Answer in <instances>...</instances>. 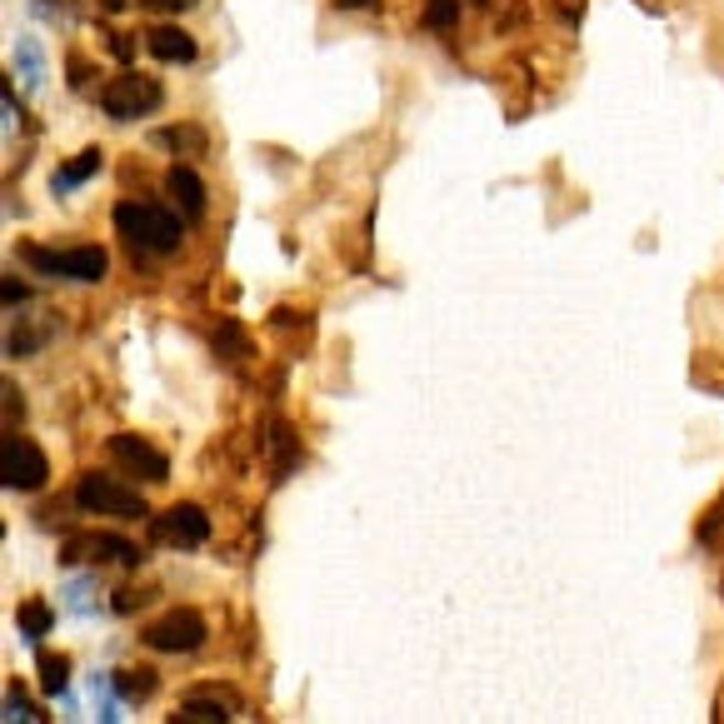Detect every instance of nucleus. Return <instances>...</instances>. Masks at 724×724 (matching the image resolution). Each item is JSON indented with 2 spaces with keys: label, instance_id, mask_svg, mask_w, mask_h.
I'll list each match as a JSON object with an SVG mask.
<instances>
[{
  "label": "nucleus",
  "instance_id": "f257e3e1",
  "mask_svg": "<svg viewBox=\"0 0 724 724\" xmlns=\"http://www.w3.org/2000/svg\"><path fill=\"white\" fill-rule=\"evenodd\" d=\"M116 230L141 250H155V255H171L180 245V220L161 206H141V200H120L116 206Z\"/></svg>",
  "mask_w": 724,
  "mask_h": 724
},
{
  "label": "nucleus",
  "instance_id": "f03ea898",
  "mask_svg": "<svg viewBox=\"0 0 724 724\" xmlns=\"http://www.w3.org/2000/svg\"><path fill=\"white\" fill-rule=\"evenodd\" d=\"M21 260L35 275H51V281H106V271H110V255L100 245H76V250L25 245Z\"/></svg>",
  "mask_w": 724,
  "mask_h": 724
},
{
  "label": "nucleus",
  "instance_id": "7ed1b4c3",
  "mask_svg": "<svg viewBox=\"0 0 724 724\" xmlns=\"http://www.w3.org/2000/svg\"><path fill=\"white\" fill-rule=\"evenodd\" d=\"M76 505L86 515H110V519H145V500L135 495L130 485H120L116 475H80L76 485Z\"/></svg>",
  "mask_w": 724,
  "mask_h": 724
},
{
  "label": "nucleus",
  "instance_id": "20e7f679",
  "mask_svg": "<svg viewBox=\"0 0 724 724\" xmlns=\"http://www.w3.org/2000/svg\"><path fill=\"white\" fill-rule=\"evenodd\" d=\"M165 100L161 80L141 76V70H125V76H116L106 90H100V110H106L110 120H135V116H151L155 106Z\"/></svg>",
  "mask_w": 724,
  "mask_h": 724
},
{
  "label": "nucleus",
  "instance_id": "39448f33",
  "mask_svg": "<svg viewBox=\"0 0 724 724\" xmlns=\"http://www.w3.org/2000/svg\"><path fill=\"white\" fill-rule=\"evenodd\" d=\"M145 645L165 649V655H190V649L206 645V619L195 615V610H171L165 619H155L145 629Z\"/></svg>",
  "mask_w": 724,
  "mask_h": 724
},
{
  "label": "nucleus",
  "instance_id": "423d86ee",
  "mask_svg": "<svg viewBox=\"0 0 724 724\" xmlns=\"http://www.w3.org/2000/svg\"><path fill=\"white\" fill-rule=\"evenodd\" d=\"M0 475H6V490H41L45 475H51V465H45V454L35 440H25V435H11L6 440V460H0Z\"/></svg>",
  "mask_w": 724,
  "mask_h": 724
},
{
  "label": "nucleus",
  "instance_id": "0eeeda50",
  "mask_svg": "<svg viewBox=\"0 0 724 724\" xmlns=\"http://www.w3.org/2000/svg\"><path fill=\"white\" fill-rule=\"evenodd\" d=\"M110 460H116L125 475L145 480V485H161V480L171 475V460H165L151 440H141V435H116V440H110Z\"/></svg>",
  "mask_w": 724,
  "mask_h": 724
},
{
  "label": "nucleus",
  "instance_id": "6e6552de",
  "mask_svg": "<svg viewBox=\"0 0 724 724\" xmlns=\"http://www.w3.org/2000/svg\"><path fill=\"white\" fill-rule=\"evenodd\" d=\"M155 540L161 545H180V550H195V545L210 540V519L200 505H171L165 515H155Z\"/></svg>",
  "mask_w": 724,
  "mask_h": 724
},
{
  "label": "nucleus",
  "instance_id": "1a4fd4ad",
  "mask_svg": "<svg viewBox=\"0 0 724 724\" xmlns=\"http://www.w3.org/2000/svg\"><path fill=\"white\" fill-rule=\"evenodd\" d=\"M65 560H120V564H135L141 550L120 535H76V540L65 545Z\"/></svg>",
  "mask_w": 724,
  "mask_h": 724
},
{
  "label": "nucleus",
  "instance_id": "9d476101",
  "mask_svg": "<svg viewBox=\"0 0 724 724\" xmlns=\"http://www.w3.org/2000/svg\"><path fill=\"white\" fill-rule=\"evenodd\" d=\"M165 190L175 195V206H180L185 220H200L206 216V185H200V175L185 171V165H171V175H165Z\"/></svg>",
  "mask_w": 724,
  "mask_h": 724
},
{
  "label": "nucleus",
  "instance_id": "9b49d317",
  "mask_svg": "<svg viewBox=\"0 0 724 724\" xmlns=\"http://www.w3.org/2000/svg\"><path fill=\"white\" fill-rule=\"evenodd\" d=\"M145 45H151L155 61H175V65L195 61V41L180 25H155V31H145Z\"/></svg>",
  "mask_w": 724,
  "mask_h": 724
},
{
  "label": "nucleus",
  "instance_id": "f8f14e48",
  "mask_svg": "<svg viewBox=\"0 0 724 724\" xmlns=\"http://www.w3.org/2000/svg\"><path fill=\"white\" fill-rule=\"evenodd\" d=\"M220 720H230L226 704H220V700H200V694L185 700V710L175 714V724H220Z\"/></svg>",
  "mask_w": 724,
  "mask_h": 724
},
{
  "label": "nucleus",
  "instance_id": "ddd939ff",
  "mask_svg": "<svg viewBox=\"0 0 724 724\" xmlns=\"http://www.w3.org/2000/svg\"><path fill=\"white\" fill-rule=\"evenodd\" d=\"M116 690L125 694V700H151V694H155V670H145V665H141V670H120Z\"/></svg>",
  "mask_w": 724,
  "mask_h": 724
},
{
  "label": "nucleus",
  "instance_id": "4468645a",
  "mask_svg": "<svg viewBox=\"0 0 724 724\" xmlns=\"http://www.w3.org/2000/svg\"><path fill=\"white\" fill-rule=\"evenodd\" d=\"M155 141L161 145H171V151H190V155H200L206 151V135L195 125H175V130H155Z\"/></svg>",
  "mask_w": 724,
  "mask_h": 724
},
{
  "label": "nucleus",
  "instance_id": "2eb2a0df",
  "mask_svg": "<svg viewBox=\"0 0 724 724\" xmlns=\"http://www.w3.org/2000/svg\"><path fill=\"white\" fill-rule=\"evenodd\" d=\"M690 375H694V385H704L710 395H724V365H720L714 355H700V360H694Z\"/></svg>",
  "mask_w": 724,
  "mask_h": 724
},
{
  "label": "nucleus",
  "instance_id": "dca6fc26",
  "mask_svg": "<svg viewBox=\"0 0 724 724\" xmlns=\"http://www.w3.org/2000/svg\"><path fill=\"white\" fill-rule=\"evenodd\" d=\"M65 674H70V660H65V655H41V684L45 690H65Z\"/></svg>",
  "mask_w": 724,
  "mask_h": 724
},
{
  "label": "nucleus",
  "instance_id": "f3484780",
  "mask_svg": "<svg viewBox=\"0 0 724 724\" xmlns=\"http://www.w3.org/2000/svg\"><path fill=\"white\" fill-rule=\"evenodd\" d=\"M100 171V151H80V161H70V165H65V171H61V180L65 185H80V180H86V175H96Z\"/></svg>",
  "mask_w": 724,
  "mask_h": 724
},
{
  "label": "nucleus",
  "instance_id": "a211bd4d",
  "mask_svg": "<svg viewBox=\"0 0 724 724\" xmlns=\"http://www.w3.org/2000/svg\"><path fill=\"white\" fill-rule=\"evenodd\" d=\"M454 15H460V0H430L425 21H430L435 31H445V25H454Z\"/></svg>",
  "mask_w": 724,
  "mask_h": 724
},
{
  "label": "nucleus",
  "instance_id": "6ab92c4d",
  "mask_svg": "<svg viewBox=\"0 0 724 724\" xmlns=\"http://www.w3.org/2000/svg\"><path fill=\"white\" fill-rule=\"evenodd\" d=\"M21 625L31 629V635H45V625H51V615H45V605H21Z\"/></svg>",
  "mask_w": 724,
  "mask_h": 724
},
{
  "label": "nucleus",
  "instance_id": "aec40b11",
  "mask_svg": "<svg viewBox=\"0 0 724 724\" xmlns=\"http://www.w3.org/2000/svg\"><path fill=\"white\" fill-rule=\"evenodd\" d=\"M21 300H25V285L11 275V281H6V305H21Z\"/></svg>",
  "mask_w": 724,
  "mask_h": 724
},
{
  "label": "nucleus",
  "instance_id": "412c9836",
  "mask_svg": "<svg viewBox=\"0 0 724 724\" xmlns=\"http://www.w3.org/2000/svg\"><path fill=\"white\" fill-rule=\"evenodd\" d=\"M555 6H560V15H564V21H574V15L584 11V0H555Z\"/></svg>",
  "mask_w": 724,
  "mask_h": 724
},
{
  "label": "nucleus",
  "instance_id": "4be33fe9",
  "mask_svg": "<svg viewBox=\"0 0 724 724\" xmlns=\"http://www.w3.org/2000/svg\"><path fill=\"white\" fill-rule=\"evenodd\" d=\"M145 6H151V11H185L190 0H145Z\"/></svg>",
  "mask_w": 724,
  "mask_h": 724
},
{
  "label": "nucleus",
  "instance_id": "5701e85b",
  "mask_svg": "<svg viewBox=\"0 0 724 724\" xmlns=\"http://www.w3.org/2000/svg\"><path fill=\"white\" fill-rule=\"evenodd\" d=\"M340 11H365V6H375V0H336Z\"/></svg>",
  "mask_w": 724,
  "mask_h": 724
},
{
  "label": "nucleus",
  "instance_id": "b1692460",
  "mask_svg": "<svg viewBox=\"0 0 724 724\" xmlns=\"http://www.w3.org/2000/svg\"><path fill=\"white\" fill-rule=\"evenodd\" d=\"M100 6H106V11H120V6H125V0H100Z\"/></svg>",
  "mask_w": 724,
  "mask_h": 724
}]
</instances>
